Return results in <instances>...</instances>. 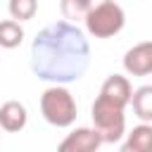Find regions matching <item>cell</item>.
<instances>
[{
	"instance_id": "1",
	"label": "cell",
	"mask_w": 152,
	"mask_h": 152,
	"mask_svg": "<svg viewBox=\"0 0 152 152\" xmlns=\"http://www.w3.org/2000/svg\"><path fill=\"white\" fill-rule=\"evenodd\" d=\"M90 64L88 38L71 21L45 26L31 45V69L38 78L52 83L78 81Z\"/></svg>"
},
{
	"instance_id": "2",
	"label": "cell",
	"mask_w": 152,
	"mask_h": 152,
	"mask_svg": "<svg viewBox=\"0 0 152 152\" xmlns=\"http://www.w3.org/2000/svg\"><path fill=\"white\" fill-rule=\"evenodd\" d=\"M124 104H119L116 100L107 97V95H97L90 109L93 124L102 135V142H119L121 135L126 133V114H124Z\"/></svg>"
},
{
	"instance_id": "3",
	"label": "cell",
	"mask_w": 152,
	"mask_h": 152,
	"mask_svg": "<svg viewBox=\"0 0 152 152\" xmlns=\"http://www.w3.org/2000/svg\"><path fill=\"white\" fill-rule=\"evenodd\" d=\"M76 112H78L76 109V100L62 83L50 86L40 95V114L50 126H57V128L71 126L76 121Z\"/></svg>"
},
{
	"instance_id": "4",
	"label": "cell",
	"mask_w": 152,
	"mask_h": 152,
	"mask_svg": "<svg viewBox=\"0 0 152 152\" xmlns=\"http://www.w3.org/2000/svg\"><path fill=\"white\" fill-rule=\"evenodd\" d=\"M86 21V28L90 36L95 38H112L116 36L124 24H126V14H124V7L114 0H102L97 5H93L88 10V14L83 17Z\"/></svg>"
},
{
	"instance_id": "5",
	"label": "cell",
	"mask_w": 152,
	"mask_h": 152,
	"mask_svg": "<svg viewBox=\"0 0 152 152\" xmlns=\"http://www.w3.org/2000/svg\"><path fill=\"white\" fill-rule=\"evenodd\" d=\"M100 145L102 135L97 128H76L59 142V152H95Z\"/></svg>"
},
{
	"instance_id": "6",
	"label": "cell",
	"mask_w": 152,
	"mask_h": 152,
	"mask_svg": "<svg viewBox=\"0 0 152 152\" xmlns=\"http://www.w3.org/2000/svg\"><path fill=\"white\" fill-rule=\"evenodd\" d=\"M124 69L131 76H147V74H152V40L133 45L124 55Z\"/></svg>"
},
{
	"instance_id": "7",
	"label": "cell",
	"mask_w": 152,
	"mask_h": 152,
	"mask_svg": "<svg viewBox=\"0 0 152 152\" xmlns=\"http://www.w3.org/2000/svg\"><path fill=\"white\" fill-rule=\"evenodd\" d=\"M28 121V114H26V107L17 100H7L2 107H0V128L7 131V133H19Z\"/></svg>"
},
{
	"instance_id": "8",
	"label": "cell",
	"mask_w": 152,
	"mask_h": 152,
	"mask_svg": "<svg viewBox=\"0 0 152 152\" xmlns=\"http://www.w3.org/2000/svg\"><path fill=\"white\" fill-rule=\"evenodd\" d=\"M100 93L102 95H107V97H112V100H116L119 104H131V95H133V88H131V81L126 78V76H121V74H112V76H107L104 78V83H102V88H100Z\"/></svg>"
},
{
	"instance_id": "9",
	"label": "cell",
	"mask_w": 152,
	"mask_h": 152,
	"mask_svg": "<svg viewBox=\"0 0 152 152\" xmlns=\"http://www.w3.org/2000/svg\"><path fill=\"white\" fill-rule=\"evenodd\" d=\"M124 150L126 152H152V126L147 121L135 126L128 133V138L124 142Z\"/></svg>"
},
{
	"instance_id": "10",
	"label": "cell",
	"mask_w": 152,
	"mask_h": 152,
	"mask_svg": "<svg viewBox=\"0 0 152 152\" xmlns=\"http://www.w3.org/2000/svg\"><path fill=\"white\" fill-rule=\"evenodd\" d=\"M133 112L140 121H152V86H140L131 95Z\"/></svg>"
},
{
	"instance_id": "11",
	"label": "cell",
	"mask_w": 152,
	"mask_h": 152,
	"mask_svg": "<svg viewBox=\"0 0 152 152\" xmlns=\"http://www.w3.org/2000/svg\"><path fill=\"white\" fill-rule=\"evenodd\" d=\"M24 40V28L17 19H5L0 21V48L5 50H12L17 45H21Z\"/></svg>"
},
{
	"instance_id": "12",
	"label": "cell",
	"mask_w": 152,
	"mask_h": 152,
	"mask_svg": "<svg viewBox=\"0 0 152 152\" xmlns=\"http://www.w3.org/2000/svg\"><path fill=\"white\" fill-rule=\"evenodd\" d=\"M90 7H93V0H59V10H62L66 21L83 19Z\"/></svg>"
},
{
	"instance_id": "13",
	"label": "cell",
	"mask_w": 152,
	"mask_h": 152,
	"mask_svg": "<svg viewBox=\"0 0 152 152\" xmlns=\"http://www.w3.org/2000/svg\"><path fill=\"white\" fill-rule=\"evenodd\" d=\"M10 14L17 21H28L38 12V0H10Z\"/></svg>"
}]
</instances>
